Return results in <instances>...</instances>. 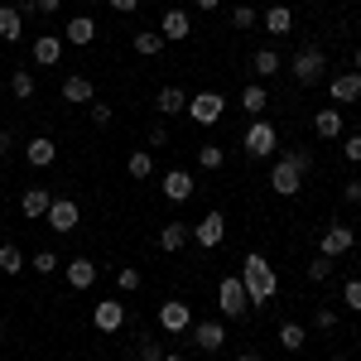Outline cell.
Here are the masks:
<instances>
[{
	"label": "cell",
	"instance_id": "f1b7e54d",
	"mask_svg": "<svg viewBox=\"0 0 361 361\" xmlns=\"http://www.w3.org/2000/svg\"><path fill=\"white\" fill-rule=\"evenodd\" d=\"M279 347L284 352H304V342H308V333H304V323H279Z\"/></svg>",
	"mask_w": 361,
	"mask_h": 361
},
{
	"label": "cell",
	"instance_id": "680465c9",
	"mask_svg": "<svg viewBox=\"0 0 361 361\" xmlns=\"http://www.w3.org/2000/svg\"><path fill=\"white\" fill-rule=\"evenodd\" d=\"M87 5H97V0H87Z\"/></svg>",
	"mask_w": 361,
	"mask_h": 361
},
{
	"label": "cell",
	"instance_id": "f6af8a7d",
	"mask_svg": "<svg viewBox=\"0 0 361 361\" xmlns=\"http://www.w3.org/2000/svg\"><path fill=\"white\" fill-rule=\"evenodd\" d=\"M342 149H347V159H352V164H361V135H347Z\"/></svg>",
	"mask_w": 361,
	"mask_h": 361
},
{
	"label": "cell",
	"instance_id": "74e56055",
	"mask_svg": "<svg viewBox=\"0 0 361 361\" xmlns=\"http://www.w3.org/2000/svg\"><path fill=\"white\" fill-rule=\"evenodd\" d=\"M284 159H289V164H294V169H299V173L308 178V169H313V149H304V145H299V149H289Z\"/></svg>",
	"mask_w": 361,
	"mask_h": 361
},
{
	"label": "cell",
	"instance_id": "db71d44e",
	"mask_svg": "<svg viewBox=\"0 0 361 361\" xmlns=\"http://www.w3.org/2000/svg\"><path fill=\"white\" fill-rule=\"evenodd\" d=\"M352 73H361V49H357V58H352Z\"/></svg>",
	"mask_w": 361,
	"mask_h": 361
},
{
	"label": "cell",
	"instance_id": "1f68e13d",
	"mask_svg": "<svg viewBox=\"0 0 361 361\" xmlns=\"http://www.w3.org/2000/svg\"><path fill=\"white\" fill-rule=\"evenodd\" d=\"M25 265H29V260L20 255V246H10V241L0 246V275H20Z\"/></svg>",
	"mask_w": 361,
	"mask_h": 361
},
{
	"label": "cell",
	"instance_id": "e575fe53",
	"mask_svg": "<svg viewBox=\"0 0 361 361\" xmlns=\"http://www.w3.org/2000/svg\"><path fill=\"white\" fill-rule=\"evenodd\" d=\"M116 289H121V294H135L140 289V270L135 265H121V270H116Z\"/></svg>",
	"mask_w": 361,
	"mask_h": 361
},
{
	"label": "cell",
	"instance_id": "4fadbf2b",
	"mask_svg": "<svg viewBox=\"0 0 361 361\" xmlns=\"http://www.w3.org/2000/svg\"><path fill=\"white\" fill-rule=\"evenodd\" d=\"M328 92H333L337 106H352V102H361V73H337L333 82H328Z\"/></svg>",
	"mask_w": 361,
	"mask_h": 361
},
{
	"label": "cell",
	"instance_id": "2e32d148",
	"mask_svg": "<svg viewBox=\"0 0 361 361\" xmlns=\"http://www.w3.org/2000/svg\"><path fill=\"white\" fill-rule=\"evenodd\" d=\"M164 197L169 202H188V197H193V173H188V169H169L164 173Z\"/></svg>",
	"mask_w": 361,
	"mask_h": 361
},
{
	"label": "cell",
	"instance_id": "e0dca14e",
	"mask_svg": "<svg viewBox=\"0 0 361 361\" xmlns=\"http://www.w3.org/2000/svg\"><path fill=\"white\" fill-rule=\"evenodd\" d=\"M49 207H54V193H49V188H29V193L20 197V212H25L29 222H44Z\"/></svg>",
	"mask_w": 361,
	"mask_h": 361
},
{
	"label": "cell",
	"instance_id": "7a4b0ae2",
	"mask_svg": "<svg viewBox=\"0 0 361 361\" xmlns=\"http://www.w3.org/2000/svg\"><path fill=\"white\" fill-rule=\"evenodd\" d=\"M323 68H328L323 49H299L294 63H289V73H294V82H299V87H318V82H323Z\"/></svg>",
	"mask_w": 361,
	"mask_h": 361
},
{
	"label": "cell",
	"instance_id": "8d00e7d4",
	"mask_svg": "<svg viewBox=\"0 0 361 361\" xmlns=\"http://www.w3.org/2000/svg\"><path fill=\"white\" fill-rule=\"evenodd\" d=\"M308 279H313V284H323V279H333V260H328V255H318V260H308Z\"/></svg>",
	"mask_w": 361,
	"mask_h": 361
},
{
	"label": "cell",
	"instance_id": "7c38bea8",
	"mask_svg": "<svg viewBox=\"0 0 361 361\" xmlns=\"http://www.w3.org/2000/svg\"><path fill=\"white\" fill-rule=\"evenodd\" d=\"M270 188H275L279 197H294L299 188H304V173H299V169L289 164V159H279V164L270 169Z\"/></svg>",
	"mask_w": 361,
	"mask_h": 361
},
{
	"label": "cell",
	"instance_id": "816d5d0a",
	"mask_svg": "<svg viewBox=\"0 0 361 361\" xmlns=\"http://www.w3.org/2000/svg\"><path fill=\"white\" fill-rule=\"evenodd\" d=\"M197 10H222V0H193Z\"/></svg>",
	"mask_w": 361,
	"mask_h": 361
},
{
	"label": "cell",
	"instance_id": "8fae6325",
	"mask_svg": "<svg viewBox=\"0 0 361 361\" xmlns=\"http://www.w3.org/2000/svg\"><path fill=\"white\" fill-rule=\"evenodd\" d=\"M159 328H164V333H188V328H193V308L183 304V299H169V304L159 308Z\"/></svg>",
	"mask_w": 361,
	"mask_h": 361
},
{
	"label": "cell",
	"instance_id": "ab89813d",
	"mask_svg": "<svg viewBox=\"0 0 361 361\" xmlns=\"http://www.w3.org/2000/svg\"><path fill=\"white\" fill-rule=\"evenodd\" d=\"M255 20H260V15H255L250 5H236V10H231V25H236V29H250Z\"/></svg>",
	"mask_w": 361,
	"mask_h": 361
},
{
	"label": "cell",
	"instance_id": "5b68a950",
	"mask_svg": "<svg viewBox=\"0 0 361 361\" xmlns=\"http://www.w3.org/2000/svg\"><path fill=\"white\" fill-rule=\"evenodd\" d=\"M188 116H193V126H217L226 116L222 92H193V97H188Z\"/></svg>",
	"mask_w": 361,
	"mask_h": 361
},
{
	"label": "cell",
	"instance_id": "44dd1931",
	"mask_svg": "<svg viewBox=\"0 0 361 361\" xmlns=\"http://www.w3.org/2000/svg\"><path fill=\"white\" fill-rule=\"evenodd\" d=\"M154 111H159V116L188 111V92H183V87H159V97H154Z\"/></svg>",
	"mask_w": 361,
	"mask_h": 361
},
{
	"label": "cell",
	"instance_id": "836d02e7",
	"mask_svg": "<svg viewBox=\"0 0 361 361\" xmlns=\"http://www.w3.org/2000/svg\"><path fill=\"white\" fill-rule=\"evenodd\" d=\"M197 164H202V169H222L226 164V149H222V145H202V149H197Z\"/></svg>",
	"mask_w": 361,
	"mask_h": 361
},
{
	"label": "cell",
	"instance_id": "3957f363",
	"mask_svg": "<svg viewBox=\"0 0 361 361\" xmlns=\"http://www.w3.org/2000/svg\"><path fill=\"white\" fill-rule=\"evenodd\" d=\"M217 308H222L226 318H246V313H250V299H246L241 275H226L222 284H217Z\"/></svg>",
	"mask_w": 361,
	"mask_h": 361
},
{
	"label": "cell",
	"instance_id": "7bdbcfd3",
	"mask_svg": "<svg viewBox=\"0 0 361 361\" xmlns=\"http://www.w3.org/2000/svg\"><path fill=\"white\" fill-rule=\"evenodd\" d=\"M111 106H106V102H92V121H97V126H111Z\"/></svg>",
	"mask_w": 361,
	"mask_h": 361
},
{
	"label": "cell",
	"instance_id": "9f6ffc18",
	"mask_svg": "<svg viewBox=\"0 0 361 361\" xmlns=\"http://www.w3.org/2000/svg\"><path fill=\"white\" fill-rule=\"evenodd\" d=\"M328 361H347V357H328Z\"/></svg>",
	"mask_w": 361,
	"mask_h": 361
},
{
	"label": "cell",
	"instance_id": "7dc6e473",
	"mask_svg": "<svg viewBox=\"0 0 361 361\" xmlns=\"http://www.w3.org/2000/svg\"><path fill=\"white\" fill-rule=\"evenodd\" d=\"M149 145H154V149H159V145H169V130H164V126H154V130H149Z\"/></svg>",
	"mask_w": 361,
	"mask_h": 361
},
{
	"label": "cell",
	"instance_id": "c3c4849f",
	"mask_svg": "<svg viewBox=\"0 0 361 361\" xmlns=\"http://www.w3.org/2000/svg\"><path fill=\"white\" fill-rule=\"evenodd\" d=\"M15 10L20 15H39V0H15Z\"/></svg>",
	"mask_w": 361,
	"mask_h": 361
},
{
	"label": "cell",
	"instance_id": "bcb514c9",
	"mask_svg": "<svg viewBox=\"0 0 361 361\" xmlns=\"http://www.w3.org/2000/svg\"><path fill=\"white\" fill-rule=\"evenodd\" d=\"M116 15H130V10H140V0H106Z\"/></svg>",
	"mask_w": 361,
	"mask_h": 361
},
{
	"label": "cell",
	"instance_id": "6f0895ef",
	"mask_svg": "<svg viewBox=\"0 0 361 361\" xmlns=\"http://www.w3.org/2000/svg\"><path fill=\"white\" fill-rule=\"evenodd\" d=\"M0 342H5V328H0Z\"/></svg>",
	"mask_w": 361,
	"mask_h": 361
},
{
	"label": "cell",
	"instance_id": "ffe728a7",
	"mask_svg": "<svg viewBox=\"0 0 361 361\" xmlns=\"http://www.w3.org/2000/svg\"><path fill=\"white\" fill-rule=\"evenodd\" d=\"M188 241H193V226H188V222H164V231H159V250L173 255V250L188 246Z\"/></svg>",
	"mask_w": 361,
	"mask_h": 361
},
{
	"label": "cell",
	"instance_id": "4dcf8cb0",
	"mask_svg": "<svg viewBox=\"0 0 361 361\" xmlns=\"http://www.w3.org/2000/svg\"><path fill=\"white\" fill-rule=\"evenodd\" d=\"M126 173H130V178H149V173H154V154H149V149H135V154L126 159Z\"/></svg>",
	"mask_w": 361,
	"mask_h": 361
},
{
	"label": "cell",
	"instance_id": "11a10c76",
	"mask_svg": "<svg viewBox=\"0 0 361 361\" xmlns=\"http://www.w3.org/2000/svg\"><path fill=\"white\" fill-rule=\"evenodd\" d=\"M164 361H183V357H169V352H164Z\"/></svg>",
	"mask_w": 361,
	"mask_h": 361
},
{
	"label": "cell",
	"instance_id": "8992f818",
	"mask_svg": "<svg viewBox=\"0 0 361 361\" xmlns=\"http://www.w3.org/2000/svg\"><path fill=\"white\" fill-rule=\"evenodd\" d=\"M352 246H357V231H352L347 222H328L323 226V241H318V255L337 260V255H347Z\"/></svg>",
	"mask_w": 361,
	"mask_h": 361
},
{
	"label": "cell",
	"instance_id": "60d3db41",
	"mask_svg": "<svg viewBox=\"0 0 361 361\" xmlns=\"http://www.w3.org/2000/svg\"><path fill=\"white\" fill-rule=\"evenodd\" d=\"M342 299H347V308H352V313H361V279H347Z\"/></svg>",
	"mask_w": 361,
	"mask_h": 361
},
{
	"label": "cell",
	"instance_id": "d6986e66",
	"mask_svg": "<svg viewBox=\"0 0 361 361\" xmlns=\"http://www.w3.org/2000/svg\"><path fill=\"white\" fill-rule=\"evenodd\" d=\"M193 342H197V352H222V342H226V328L212 318V323H197L193 328Z\"/></svg>",
	"mask_w": 361,
	"mask_h": 361
},
{
	"label": "cell",
	"instance_id": "5bb4252c",
	"mask_svg": "<svg viewBox=\"0 0 361 361\" xmlns=\"http://www.w3.org/2000/svg\"><path fill=\"white\" fill-rule=\"evenodd\" d=\"M159 34H164V44H183V39L193 34V20H188V10H169L164 20H159Z\"/></svg>",
	"mask_w": 361,
	"mask_h": 361
},
{
	"label": "cell",
	"instance_id": "f5cc1de1",
	"mask_svg": "<svg viewBox=\"0 0 361 361\" xmlns=\"http://www.w3.org/2000/svg\"><path fill=\"white\" fill-rule=\"evenodd\" d=\"M236 361H260V352H241V357H236Z\"/></svg>",
	"mask_w": 361,
	"mask_h": 361
},
{
	"label": "cell",
	"instance_id": "603a6c76",
	"mask_svg": "<svg viewBox=\"0 0 361 361\" xmlns=\"http://www.w3.org/2000/svg\"><path fill=\"white\" fill-rule=\"evenodd\" d=\"M58 58H63V39H58V34H39V39H34V63L54 68Z\"/></svg>",
	"mask_w": 361,
	"mask_h": 361
},
{
	"label": "cell",
	"instance_id": "ac0fdd59",
	"mask_svg": "<svg viewBox=\"0 0 361 361\" xmlns=\"http://www.w3.org/2000/svg\"><path fill=\"white\" fill-rule=\"evenodd\" d=\"M25 159H29L34 169H49V164L58 159V145H54L49 135H34V140L25 145Z\"/></svg>",
	"mask_w": 361,
	"mask_h": 361
},
{
	"label": "cell",
	"instance_id": "d4e9b609",
	"mask_svg": "<svg viewBox=\"0 0 361 361\" xmlns=\"http://www.w3.org/2000/svg\"><path fill=\"white\" fill-rule=\"evenodd\" d=\"M20 34H25V15H20L15 5H0V39H5V44H15Z\"/></svg>",
	"mask_w": 361,
	"mask_h": 361
},
{
	"label": "cell",
	"instance_id": "9c48e42d",
	"mask_svg": "<svg viewBox=\"0 0 361 361\" xmlns=\"http://www.w3.org/2000/svg\"><path fill=\"white\" fill-rule=\"evenodd\" d=\"M63 279H68V289H78V294H87V289L97 284V260H82V255L63 260Z\"/></svg>",
	"mask_w": 361,
	"mask_h": 361
},
{
	"label": "cell",
	"instance_id": "f907efd6",
	"mask_svg": "<svg viewBox=\"0 0 361 361\" xmlns=\"http://www.w3.org/2000/svg\"><path fill=\"white\" fill-rule=\"evenodd\" d=\"M63 10V0H39V15H58Z\"/></svg>",
	"mask_w": 361,
	"mask_h": 361
},
{
	"label": "cell",
	"instance_id": "ba28073f",
	"mask_svg": "<svg viewBox=\"0 0 361 361\" xmlns=\"http://www.w3.org/2000/svg\"><path fill=\"white\" fill-rule=\"evenodd\" d=\"M44 222L54 226L58 236H68V231H78V197H54V207L44 212Z\"/></svg>",
	"mask_w": 361,
	"mask_h": 361
},
{
	"label": "cell",
	"instance_id": "d590c367",
	"mask_svg": "<svg viewBox=\"0 0 361 361\" xmlns=\"http://www.w3.org/2000/svg\"><path fill=\"white\" fill-rule=\"evenodd\" d=\"M29 265H34L39 275H54V270H63V255H54V250H39V255H34Z\"/></svg>",
	"mask_w": 361,
	"mask_h": 361
},
{
	"label": "cell",
	"instance_id": "83f0119b",
	"mask_svg": "<svg viewBox=\"0 0 361 361\" xmlns=\"http://www.w3.org/2000/svg\"><path fill=\"white\" fill-rule=\"evenodd\" d=\"M279 68H284V58H279L275 49H260V54L250 58V73H255V78H275Z\"/></svg>",
	"mask_w": 361,
	"mask_h": 361
},
{
	"label": "cell",
	"instance_id": "d6a6232c",
	"mask_svg": "<svg viewBox=\"0 0 361 361\" xmlns=\"http://www.w3.org/2000/svg\"><path fill=\"white\" fill-rule=\"evenodd\" d=\"M10 92H15L20 102H29V97H34V73H29V68H15V78H10Z\"/></svg>",
	"mask_w": 361,
	"mask_h": 361
},
{
	"label": "cell",
	"instance_id": "f546056e",
	"mask_svg": "<svg viewBox=\"0 0 361 361\" xmlns=\"http://www.w3.org/2000/svg\"><path fill=\"white\" fill-rule=\"evenodd\" d=\"M265 29H270V34H289V29H294V10H289V5H270V10H265Z\"/></svg>",
	"mask_w": 361,
	"mask_h": 361
},
{
	"label": "cell",
	"instance_id": "277c9868",
	"mask_svg": "<svg viewBox=\"0 0 361 361\" xmlns=\"http://www.w3.org/2000/svg\"><path fill=\"white\" fill-rule=\"evenodd\" d=\"M241 145H246L250 159H270V154L279 149V135H275V126L260 116V121H250V130H246V140H241Z\"/></svg>",
	"mask_w": 361,
	"mask_h": 361
},
{
	"label": "cell",
	"instance_id": "b9f144b4",
	"mask_svg": "<svg viewBox=\"0 0 361 361\" xmlns=\"http://www.w3.org/2000/svg\"><path fill=\"white\" fill-rule=\"evenodd\" d=\"M313 328H318V333H333V328H337V313H333V308H318V313H313Z\"/></svg>",
	"mask_w": 361,
	"mask_h": 361
},
{
	"label": "cell",
	"instance_id": "f35d334b",
	"mask_svg": "<svg viewBox=\"0 0 361 361\" xmlns=\"http://www.w3.org/2000/svg\"><path fill=\"white\" fill-rule=\"evenodd\" d=\"M140 361H164V347H159V337H140Z\"/></svg>",
	"mask_w": 361,
	"mask_h": 361
},
{
	"label": "cell",
	"instance_id": "6da1fadb",
	"mask_svg": "<svg viewBox=\"0 0 361 361\" xmlns=\"http://www.w3.org/2000/svg\"><path fill=\"white\" fill-rule=\"evenodd\" d=\"M241 284H246V299L250 308H265L270 299L279 294V275H275V265L260 255V250H250L246 260H241Z\"/></svg>",
	"mask_w": 361,
	"mask_h": 361
},
{
	"label": "cell",
	"instance_id": "52a82bcc",
	"mask_svg": "<svg viewBox=\"0 0 361 361\" xmlns=\"http://www.w3.org/2000/svg\"><path fill=\"white\" fill-rule=\"evenodd\" d=\"M92 323H97V333H121L126 328V304L121 299H97V308H92Z\"/></svg>",
	"mask_w": 361,
	"mask_h": 361
},
{
	"label": "cell",
	"instance_id": "9a60e30c",
	"mask_svg": "<svg viewBox=\"0 0 361 361\" xmlns=\"http://www.w3.org/2000/svg\"><path fill=\"white\" fill-rule=\"evenodd\" d=\"M92 39H97V20H87V15H73L63 25V44H73V49H87Z\"/></svg>",
	"mask_w": 361,
	"mask_h": 361
},
{
	"label": "cell",
	"instance_id": "4316f807",
	"mask_svg": "<svg viewBox=\"0 0 361 361\" xmlns=\"http://www.w3.org/2000/svg\"><path fill=\"white\" fill-rule=\"evenodd\" d=\"M130 44H135V54H145V58H159V54H164V34H159V29H135V39H130Z\"/></svg>",
	"mask_w": 361,
	"mask_h": 361
},
{
	"label": "cell",
	"instance_id": "484cf974",
	"mask_svg": "<svg viewBox=\"0 0 361 361\" xmlns=\"http://www.w3.org/2000/svg\"><path fill=\"white\" fill-rule=\"evenodd\" d=\"M313 130H318L323 140H337L342 135V111H337V106H323V111L313 116Z\"/></svg>",
	"mask_w": 361,
	"mask_h": 361
},
{
	"label": "cell",
	"instance_id": "681fc988",
	"mask_svg": "<svg viewBox=\"0 0 361 361\" xmlns=\"http://www.w3.org/2000/svg\"><path fill=\"white\" fill-rule=\"evenodd\" d=\"M10 149H15V135H10V130H0V159H5Z\"/></svg>",
	"mask_w": 361,
	"mask_h": 361
},
{
	"label": "cell",
	"instance_id": "ee69618b",
	"mask_svg": "<svg viewBox=\"0 0 361 361\" xmlns=\"http://www.w3.org/2000/svg\"><path fill=\"white\" fill-rule=\"evenodd\" d=\"M342 193H347L352 207H361V178H347V188H342Z\"/></svg>",
	"mask_w": 361,
	"mask_h": 361
},
{
	"label": "cell",
	"instance_id": "cb8c5ba5",
	"mask_svg": "<svg viewBox=\"0 0 361 361\" xmlns=\"http://www.w3.org/2000/svg\"><path fill=\"white\" fill-rule=\"evenodd\" d=\"M265 106H270V92H265V87H260V82H250L246 92H241V111H246V116H255V121H260V116H265Z\"/></svg>",
	"mask_w": 361,
	"mask_h": 361
},
{
	"label": "cell",
	"instance_id": "30bf717a",
	"mask_svg": "<svg viewBox=\"0 0 361 361\" xmlns=\"http://www.w3.org/2000/svg\"><path fill=\"white\" fill-rule=\"evenodd\" d=\"M222 236H226V217H222V212H207L202 222H193V241H197L202 250L222 246Z\"/></svg>",
	"mask_w": 361,
	"mask_h": 361
},
{
	"label": "cell",
	"instance_id": "7402d4cb",
	"mask_svg": "<svg viewBox=\"0 0 361 361\" xmlns=\"http://www.w3.org/2000/svg\"><path fill=\"white\" fill-rule=\"evenodd\" d=\"M63 102H73V106H92V102H97L92 78H68V82H63Z\"/></svg>",
	"mask_w": 361,
	"mask_h": 361
}]
</instances>
